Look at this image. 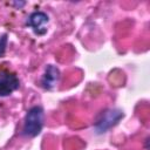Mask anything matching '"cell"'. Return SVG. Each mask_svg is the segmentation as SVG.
Here are the masks:
<instances>
[{
  "mask_svg": "<svg viewBox=\"0 0 150 150\" xmlns=\"http://www.w3.org/2000/svg\"><path fill=\"white\" fill-rule=\"evenodd\" d=\"M43 120H45V112H43L42 107H40V105L32 107L26 114L22 134L27 137L38 136L42 130Z\"/></svg>",
  "mask_w": 150,
  "mask_h": 150,
  "instance_id": "cell-1",
  "label": "cell"
},
{
  "mask_svg": "<svg viewBox=\"0 0 150 150\" xmlns=\"http://www.w3.org/2000/svg\"><path fill=\"white\" fill-rule=\"evenodd\" d=\"M124 116V112L121 109L117 108H112V109H107L104 110L100 117L97 118L95 125H94V130L96 134H104L107 132L110 128H112L114 125H116Z\"/></svg>",
  "mask_w": 150,
  "mask_h": 150,
  "instance_id": "cell-2",
  "label": "cell"
},
{
  "mask_svg": "<svg viewBox=\"0 0 150 150\" xmlns=\"http://www.w3.org/2000/svg\"><path fill=\"white\" fill-rule=\"evenodd\" d=\"M20 80L14 73L8 70L0 71V97L9 96L13 91L19 89Z\"/></svg>",
  "mask_w": 150,
  "mask_h": 150,
  "instance_id": "cell-3",
  "label": "cell"
},
{
  "mask_svg": "<svg viewBox=\"0 0 150 150\" xmlns=\"http://www.w3.org/2000/svg\"><path fill=\"white\" fill-rule=\"evenodd\" d=\"M48 21H49V19H48V15L46 13L34 12L28 16L26 25L29 26L36 35H43L47 32L46 23H48Z\"/></svg>",
  "mask_w": 150,
  "mask_h": 150,
  "instance_id": "cell-4",
  "label": "cell"
},
{
  "mask_svg": "<svg viewBox=\"0 0 150 150\" xmlns=\"http://www.w3.org/2000/svg\"><path fill=\"white\" fill-rule=\"evenodd\" d=\"M60 80V70L54 64H48L45 69V73L41 79V84L45 89L52 90L56 87Z\"/></svg>",
  "mask_w": 150,
  "mask_h": 150,
  "instance_id": "cell-5",
  "label": "cell"
},
{
  "mask_svg": "<svg viewBox=\"0 0 150 150\" xmlns=\"http://www.w3.org/2000/svg\"><path fill=\"white\" fill-rule=\"evenodd\" d=\"M7 42H8V38L7 34H2L0 36V57H2L6 53V47H7Z\"/></svg>",
  "mask_w": 150,
  "mask_h": 150,
  "instance_id": "cell-6",
  "label": "cell"
},
{
  "mask_svg": "<svg viewBox=\"0 0 150 150\" xmlns=\"http://www.w3.org/2000/svg\"><path fill=\"white\" fill-rule=\"evenodd\" d=\"M13 5H15L16 7H19V8H20V7H22V6L25 5V2H13Z\"/></svg>",
  "mask_w": 150,
  "mask_h": 150,
  "instance_id": "cell-7",
  "label": "cell"
}]
</instances>
